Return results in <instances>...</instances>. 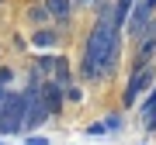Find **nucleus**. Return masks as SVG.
Instances as JSON below:
<instances>
[{"label": "nucleus", "instance_id": "nucleus-9", "mask_svg": "<svg viewBox=\"0 0 156 145\" xmlns=\"http://www.w3.org/2000/svg\"><path fill=\"white\" fill-rule=\"evenodd\" d=\"M132 4H135V0H111V17H115L118 28L125 24V17H128V11H132Z\"/></svg>", "mask_w": 156, "mask_h": 145}, {"label": "nucleus", "instance_id": "nucleus-17", "mask_svg": "<svg viewBox=\"0 0 156 145\" xmlns=\"http://www.w3.org/2000/svg\"><path fill=\"white\" fill-rule=\"evenodd\" d=\"M73 4H76V7H87V4H90V0H73Z\"/></svg>", "mask_w": 156, "mask_h": 145}, {"label": "nucleus", "instance_id": "nucleus-13", "mask_svg": "<svg viewBox=\"0 0 156 145\" xmlns=\"http://www.w3.org/2000/svg\"><path fill=\"white\" fill-rule=\"evenodd\" d=\"M90 7L97 14H111V0H90Z\"/></svg>", "mask_w": 156, "mask_h": 145}, {"label": "nucleus", "instance_id": "nucleus-15", "mask_svg": "<svg viewBox=\"0 0 156 145\" xmlns=\"http://www.w3.org/2000/svg\"><path fill=\"white\" fill-rule=\"evenodd\" d=\"M24 145H49V138H42V135H31V138L24 142Z\"/></svg>", "mask_w": 156, "mask_h": 145}, {"label": "nucleus", "instance_id": "nucleus-8", "mask_svg": "<svg viewBox=\"0 0 156 145\" xmlns=\"http://www.w3.org/2000/svg\"><path fill=\"white\" fill-rule=\"evenodd\" d=\"M142 128L146 131H156V90H153V97L142 107Z\"/></svg>", "mask_w": 156, "mask_h": 145}, {"label": "nucleus", "instance_id": "nucleus-12", "mask_svg": "<svg viewBox=\"0 0 156 145\" xmlns=\"http://www.w3.org/2000/svg\"><path fill=\"white\" fill-rule=\"evenodd\" d=\"M28 17H31L35 24H42V21H49V7H31V11H28Z\"/></svg>", "mask_w": 156, "mask_h": 145}, {"label": "nucleus", "instance_id": "nucleus-10", "mask_svg": "<svg viewBox=\"0 0 156 145\" xmlns=\"http://www.w3.org/2000/svg\"><path fill=\"white\" fill-rule=\"evenodd\" d=\"M31 42H35V45H38V49H52V45H56V42H59V35H56V31H52V28H38V31H35V35H31Z\"/></svg>", "mask_w": 156, "mask_h": 145}, {"label": "nucleus", "instance_id": "nucleus-7", "mask_svg": "<svg viewBox=\"0 0 156 145\" xmlns=\"http://www.w3.org/2000/svg\"><path fill=\"white\" fill-rule=\"evenodd\" d=\"M45 7H49V17H56V21L73 17V0H45Z\"/></svg>", "mask_w": 156, "mask_h": 145}, {"label": "nucleus", "instance_id": "nucleus-18", "mask_svg": "<svg viewBox=\"0 0 156 145\" xmlns=\"http://www.w3.org/2000/svg\"><path fill=\"white\" fill-rule=\"evenodd\" d=\"M149 7H153V11H156V0H149Z\"/></svg>", "mask_w": 156, "mask_h": 145}, {"label": "nucleus", "instance_id": "nucleus-1", "mask_svg": "<svg viewBox=\"0 0 156 145\" xmlns=\"http://www.w3.org/2000/svg\"><path fill=\"white\" fill-rule=\"evenodd\" d=\"M118 59H122V28L115 24L111 14H97L83 45L80 72H83V79H111L118 69Z\"/></svg>", "mask_w": 156, "mask_h": 145}, {"label": "nucleus", "instance_id": "nucleus-14", "mask_svg": "<svg viewBox=\"0 0 156 145\" xmlns=\"http://www.w3.org/2000/svg\"><path fill=\"white\" fill-rule=\"evenodd\" d=\"M80 97H83V93H80L73 83H69V86H62V100H80Z\"/></svg>", "mask_w": 156, "mask_h": 145}, {"label": "nucleus", "instance_id": "nucleus-3", "mask_svg": "<svg viewBox=\"0 0 156 145\" xmlns=\"http://www.w3.org/2000/svg\"><path fill=\"white\" fill-rule=\"evenodd\" d=\"M156 83V72L149 66H142V69H132V76H128V86L122 90V107H135V100L146 93Z\"/></svg>", "mask_w": 156, "mask_h": 145}, {"label": "nucleus", "instance_id": "nucleus-16", "mask_svg": "<svg viewBox=\"0 0 156 145\" xmlns=\"http://www.w3.org/2000/svg\"><path fill=\"white\" fill-rule=\"evenodd\" d=\"M4 97H7V83H0V104H4Z\"/></svg>", "mask_w": 156, "mask_h": 145}, {"label": "nucleus", "instance_id": "nucleus-19", "mask_svg": "<svg viewBox=\"0 0 156 145\" xmlns=\"http://www.w3.org/2000/svg\"><path fill=\"white\" fill-rule=\"evenodd\" d=\"M0 145H4V142H0Z\"/></svg>", "mask_w": 156, "mask_h": 145}, {"label": "nucleus", "instance_id": "nucleus-5", "mask_svg": "<svg viewBox=\"0 0 156 145\" xmlns=\"http://www.w3.org/2000/svg\"><path fill=\"white\" fill-rule=\"evenodd\" d=\"M156 56V21L146 24V31L139 35V52L132 56V69H142V66H149Z\"/></svg>", "mask_w": 156, "mask_h": 145}, {"label": "nucleus", "instance_id": "nucleus-6", "mask_svg": "<svg viewBox=\"0 0 156 145\" xmlns=\"http://www.w3.org/2000/svg\"><path fill=\"white\" fill-rule=\"evenodd\" d=\"M38 93H42L45 107H49V117H59V114H62V86L49 76V79H42V83H38Z\"/></svg>", "mask_w": 156, "mask_h": 145}, {"label": "nucleus", "instance_id": "nucleus-4", "mask_svg": "<svg viewBox=\"0 0 156 145\" xmlns=\"http://www.w3.org/2000/svg\"><path fill=\"white\" fill-rule=\"evenodd\" d=\"M149 21H153V7H149V0H135L122 28H128V38H139V35L146 31V24H149Z\"/></svg>", "mask_w": 156, "mask_h": 145}, {"label": "nucleus", "instance_id": "nucleus-2", "mask_svg": "<svg viewBox=\"0 0 156 145\" xmlns=\"http://www.w3.org/2000/svg\"><path fill=\"white\" fill-rule=\"evenodd\" d=\"M24 131V90H7L0 104V135H21Z\"/></svg>", "mask_w": 156, "mask_h": 145}, {"label": "nucleus", "instance_id": "nucleus-11", "mask_svg": "<svg viewBox=\"0 0 156 145\" xmlns=\"http://www.w3.org/2000/svg\"><path fill=\"white\" fill-rule=\"evenodd\" d=\"M35 72H38L42 79H49L52 72H56V56H38L35 59Z\"/></svg>", "mask_w": 156, "mask_h": 145}]
</instances>
